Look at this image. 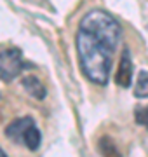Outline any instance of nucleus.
<instances>
[{
  "label": "nucleus",
  "mask_w": 148,
  "mask_h": 157,
  "mask_svg": "<svg viewBox=\"0 0 148 157\" xmlns=\"http://www.w3.org/2000/svg\"><path fill=\"white\" fill-rule=\"evenodd\" d=\"M75 44L84 75L94 84L105 86L112 70V51L84 30H79Z\"/></svg>",
  "instance_id": "1"
},
{
  "label": "nucleus",
  "mask_w": 148,
  "mask_h": 157,
  "mask_svg": "<svg viewBox=\"0 0 148 157\" xmlns=\"http://www.w3.org/2000/svg\"><path fill=\"white\" fill-rule=\"evenodd\" d=\"M80 30L91 33L103 45H106L112 52L120 44V35H122L120 25L117 23V19H113L108 12L101 11V9L87 12L80 21Z\"/></svg>",
  "instance_id": "2"
},
{
  "label": "nucleus",
  "mask_w": 148,
  "mask_h": 157,
  "mask_svg": "<svg viewBox=\"0 0 148 157\" xmlns=\"http://www.w3.org/2000/svg\"><path fill=\"white\" fill-rule=\"evenodd\" d=\"M23 68H24V61L19 49L9 47V49L0 52V80L11 82L21 73Z\"/></svg>",
  "instance_id": "3"
},
{
  "label": "nucleus",
  "mask_w": 148,
  "mask_h": 157,
  "mask_svg": "<svg viewBox=\"0 0 148 157\" xmlns=\"http://www.w3.org/2000/svg\"><path fill=\"white\" fill-rule=\"evenodd\" d=\"M115 82L120 87H129L132 82V59H131V51L129 49L122 51L119 70H117V75H115Z\"/></svg>",
  "instance_id": "4"
},
{
  "label": "nucleus",
  "mask_w": 148,
  "mask_h": 157,
  "mask_svg": "<svg viewBox=\"0 0 148 157\" xmlns=\"http://www.w3.org/2000/svg\"><path fill=\"white\" fill-rule=\"evenodd\" d=\"M31 124H35L31 117H21V119H17V121H14V122H11L9 126H7L6 136L9 138V140L16 141V143H23L24 133H26V129H28Z\"/></svg>",
  "instance_id": "5"
},
{
  "label": "nucleus",
  "mask_w": 148,
  "mask_h": 157,
  "mask_svg": "<svg viewBox=\"0 0 148 157\" xmlns=\"http://www.w3.org/2000/svg\"><path fill=\"white\" fill-rule=\"evenodd\" d=\"M21 84H23V87L28 91L33 98H37V100H44V98H46L47 91H46V87H44V84H42L37 77H33V75H26V77H23Z\"/></svg>",
  "instance_id": "6"
},
{
  "label": "nucleus",
  "mask_w": 148,
  "mask_h": 157,
  "mask_svg": "<svg viewBox=\"0 0 148 157\" xmlns=\"http://www.w3.org/2000/svg\"><path fill=\"white\" fill-rule=\"evenodd\" d=\"M40 141H42V135H40L39 128L31 124L28 129H26V133H24V138H23V145H26L30 150H37L40 147Z\"/></svg>",
  "instance_id": "7"
},
{
  "label": "nucleus",
  "mask_w": 148,
  "mask_h": 157,
  "mask_svg": "<svg viewBox=\"0 0 148 157\" xmlns=\"http://www.w3.org/2000/svg\"><path fill=\"white\" fill-rule=\"evenodd\" d=\"M134 96L143 100V98H148V72L146 70H141L139 75H138V82L136 87H134Z\"/></svg>",
  "instance_id": "8"
},
{
  "label": "nucleus",
  "mask_w": 148,
  "mask_h": 157,
  "mask_svg": "<svg viewBox=\"0 0 148 157\" xmlns=\"http://www.w3.org/2000/svg\"><path fill=\"white\" fill-rule=\"evenodd\" d=\"M99 152H101L103 157H122L117 145H113V141L110 138H101L99 140Z\"/></svg>",
  "instance_id": "9"
},
{
  "label": "nucleus",
  "mask_w": 148,
  "mask_h": 157,
  "mask_svg": "<svg viewBox=\"0 0 148 157\" xmlns=\"http://www.w3.org/2000/svg\"><path fill=\"white\" fill-rule=\"evenodd\" d=\"M134 121H136L139 126L148 129V105L146 107H138L134 110Z\"/></svg>",
  "instance_id": "10"
},
{
  "label": "nucleus",
  "mask_w": 148,
  "mask_h": 157,
  "mask_svg": "<svg viewBox=\"0 0 148 157\" xmlns=\"http://www.w3.org/2000/svg\"><path fill=\"white\" fill-rule=\"evenodd\" d=\"M0 157H7V154L4 150H2V148H0Z\"/></svg>",
  "instance_id": "11"
}]
</instances>
